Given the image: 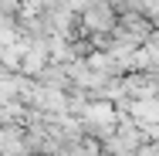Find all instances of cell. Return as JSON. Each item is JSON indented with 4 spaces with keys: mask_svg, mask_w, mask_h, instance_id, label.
<instances>
[{
    "mask_svg": "<svg viewBox=\"0 0 159 156\" xmlns=\"http://www.w3.org/2000/svg\"><path fill=\"white\" fill-rule=\"evenodd\" d=\"M115 7L112 0H88V7L81 10V24L85 31H115Z\"/></svg>",
    "mask_w": 159,
    "mask_h": 156,
    "instance_id": "6da1fadb",
    "label": "cell"
}]
</instances>
